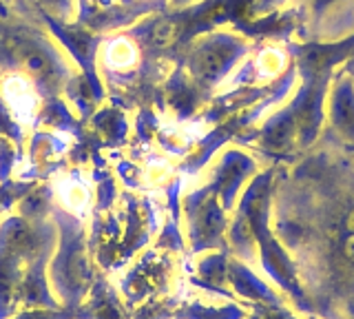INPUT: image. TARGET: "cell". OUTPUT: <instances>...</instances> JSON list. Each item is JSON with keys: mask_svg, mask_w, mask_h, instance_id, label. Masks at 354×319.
<instances>
[{"mask_svg": "<svg viewBox=\"0 0 354 319\" xmlns=\"http://www.w3.org/2000/svg\"><path fill=\"white\" fill-rule=\"evenodd\" d=\"M16 14L0 18V71L22 73L40 98L51 100L75 73L33 16L29 0H16Z\"/></svg>", "mask_w": 354, "mask_h": 319, "instance_id": "obj_1", "label": "cell"}, {"mask_svg": "<svg viewBox=\"0 0 354 319\" xmlns=\"http://www.w3.org/2000/svg\"><path fill=\"white\" fill-rule=\"evenodd\" d=\"M248 51L250 42L243 36L228 34V31H208L197 36L184 49L177 64L188 71L195 89L202 95H208L241 58L248 56Z\"/></svg>", "mask_w": 354, "mask_h": 319, "instance_id": "obj_2", "label": "cell"}, {"mask_svg": "<svg viewBox=\"0 0 354 319\" xmlns=\"http://www.w3.org/2000/svg\"><path fill=\"white\" fill-rule=\"evenodd\" d=\"M281 5H297L304 12L299 20L304 42H337L354 34V0H250L246 23L254 14L272 12Z\"/></svg>", "mask_w": 354, "mask_h": 319, "instance_id": "obj_3", "label": "cell"}, {"mask_svg": "<svg viewBox=\"0 0 354 319\" xmlns=\"http://www.w3.org/2000/svg\"><path fill=\"white\" fill-rule=\"evenodd\" d=\"M158 12H166L164 0H80L75 23L93 34H106L113 29H127L138 18Z\"/></svg>", "mask_w": 354, "mask_h": 319, "instance_id": "obj_4", "label": "cell"}, {"mask_svg": "<svg viewBox=\"0 0 354 319\" xmlns=\"http://www.w3.org/2000/svg\"><path fill=\"white\" fill-rule=\"evenodd\" d=\"M31 9H33V14L40 18V23L62 42L64 49L71 53V58L80 64L82 75H86V80L93 86V91L102 98L104 91H102V84L97 80V73H95V58H97V47L104 36H97L93 31L80 27L77 23H60V20L44 14L36 3H31Z\"/></svg>", "mask_w": 354, "mask_h": 319, "instance_id": "obj_5", "label": "cell"}, {"mask_svg": "<svg viewBox=\"0 0 354 319\" xmlns=\"http://www.w3.org/2000/svg\"><path fill=\"white\" fill-rule=\"evenodd\" d=\"M328 116L335 131H339V136L348 142H354V82L341 67L337 69L335 82H332Z\"/></svg>", "mask_w": 354, "mask_h": 319, "instance_id": "obj_6", "label": "cell"}, {"mask_svg": "<svg viewBox=\"0 0 354 319\" xmlns=\"http://www.w3.org/2000/svg\"><path fill=\"white\" fill-rule=\"evenodd\" d=\"M290 69V58H288V51L279 45H268L261 47L259 53L243 64L237 71V75L232 78V84H252V82H261V80H274L283 75Z\"/></svg>", "mask_w": 354, "mask_h": 319, "instance_id": "obj_7", "label": "cell"}, {"mask_svg": "<svg viewBox=\"0 0 354 319\" xmlns=\"http://www.w3.org/2000/svg\"><path fill=\"white\" fill-rule=\"evenodd\" d=\"M40 93L22 73L0 75V102H3L20 122H29L38 111Z\"/></svg>", "mask_w": 354, "mask_h": 319, "instance_id": "obj_8", "label": "cell"}, {"mask_svg": "<svg viewBox=\"0 0 354 319\" xmlns=\"http://www.w3.org/2000/svg\"><path fill=\"white\" fill-rule=\"evenodd\" d=\"M254 171V164L248 156H243L239 151H228L224 160L217 167V178H215V191L221 195L224 206L230 208L235 202V195L243 180Z\"/></svg>", "mask_w": 354, "mask_h": 319, "instance_id": "obj_9", "label": "cell"}, {"mask_svg": "<svg viewBox=\"0 0 354 319\" xmlns=\"http://www.w3.org/2000/svg\"><path fill=\"white\" fill-rule=\"evenodd\" d=\"M55 189H58L64 204L69 208H75V211H82V208L88 204V197H91L86 191V186L77 178H64L55 184Z\"/></svg>", "mask_w": 354, "mask_h": 319, "instance_id": "obj_10", "label": "cell"}, {"mask_svg": "<svg viewBox=\"0 0 354 319\" xmlns=\"http://www.w3.org/2000/svg\"><path fill=\"white\" fill-rule=\"evenodd\" d=\"M95 127L100 131H104V138L111 142V145H118L115 140H122L127 134V122L115 109H104L102 113L95 118Z\"/></svg>", "mask_w": 354, "mask_h": 319, "instance_id": "obj_11", "label": "cell"}, {"mask_svg": "<svg viewBox=\"0 0 354 319\" xmlns=\"http://www.w3.org/2000/svg\"><path fill=\"white\" fill-rule=\"evenodd\" d=\"M31 3H36L44 14L60 20V23H71L75 0H31Z\"/></svg>", "mask_w": 354, "mask_h": 319, "instance_id": "obj_12", "label": "cell"}, {"mask_svg": "<svg viewBox=\"0 0 354 319\" xmlns=\"http://www.w3.org/2000/svg\"><path fill=\"white\" fill-rule=\"evenodd\" d=\"M16 162V151L7 145V140H0V180H7L9 169Z\"/></svg>", "mask_w": 354, "mask_h": 319, "instance_id": "obj_13", "label": "cell"}, {"mask_svg": "<svg viewBox=\"0 0 354 319\" xmlns=\"http://www.w3.org/2000/svg\"><path fill=\"white\" fill-rule=\"evenodd\" d=\"M166 3V9H184L188 5H195L199 0H164Z\"/></svg>", "mask_w": 354, "mask_h": 319, "instance_id": "obj_14", "label": "cell"}, {"mask_svg": "<svg viewBox=\"0 0 354 319\" xmlns=\"http://www.w3.org/2000/svg\"><path fill=\"white\" fill-rule=\"evenodd\" d=\"M343 248H346V255H348V259L354 264V233L346 239V244H343Z\"/></svg>", "mask_w": 354, "mask_h": 319, "instance_id": "obj_15", "label": "cell"}, {"mask_svg": "<svg viewBox=\"0 0 354 319\" xmlns=\"http://www.w3.org/2000/svg\"><path fill=\"white\" fill-rule=\"evenodd\" d=\"M341 69L346 71V73L350 75V78H352V82H354V56H352V58H348L346 62H343V64H341Z\"/></svg>", "mask_w": 354, "mask_h": 319, "instance_id": "obj_16", "label": "cell"}, {"mask_svg": "<svg viewBox=\"0 0 354 319\" xmlns=\"http://www.w3.org/2000/svg\"><path fill=\"white\" fill-rule=\"evenodd\" d=\"M346 228L350 230V233H354V208L348 213V217H346Z\"/></svg>", "mask_w": 354, "mask_h": 319, "instance_id": "obj_17", "label": "cell"}]
</instances>
